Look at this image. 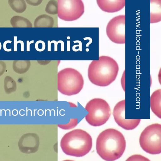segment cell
I'll use <instances>...</instances> for the list:
<instances>
[{
  "instance_id": "obj_1",
  "label": "cell",
  "mask_w": 161,
  "mask_h": 161,
  "mask_svg": "<svg viewBox=\"0 0 161 161\" xmlns=\"http://www.w3.org/2000/svg\"><path fill=\"white\" fill-rule=\"evenodd\" d=\"M126 147V142L122 134L114 129L102 131L96 141V149L99 155L106 161H114L119 158Z\"/></svg>"
},
{
  "instance_id": "obj_2",
  "label": "cell",
  "mask_w": 161,
  "mask_h": 161,
  "mask_svg": "<svg viewBox=\"0 0 161 161\" xmlns=\"http://www.w3.org/2000/svg\"><path fill=\"white\" fill-rule=\"evenodd\" d=\"M119 70L118 63L111 57L107 56L99 57L93 60L88 69V77L90 81L97 86L104 87L114 81Z\"/></svg>"
},
{
  "instance_id": "obj_3",
  "label": "cell",
  "mask_w": 161,
  "mask_h": 161,
  "mask_svg": "<svg viewBox=\"0 0 161 161\" xmlns=\"http://www.w3.org/2000/svg\"><path fill=\"white\" fill-rule=\"evenodd\" d=\"M60 145L62 150L66 155L81 157L91 149L92 139L86 131L75 129L64 135L61 140Z\"/></svg>"
},
{
  "instance_id": "obj_4",
  "label": "cell",
  "mask_w": 161,
  "mask_h": 161,
  "mask_svg": "<svg viewBox=\"0 0 161 161\" xmlns=\"http://www.w3.org/2000/svg\"><path fill=\"white\" fill-rule=\"evenodd\" d=\"M84 80L82 74L77 70L66 68L57 74V89L59 92L67 96L78 94L83 88Z\"/></svg>"
},
{
  "instance_id": "obj_5",
  "label": "cell",
  "mask_w": 161,
  "mask_h": 161,
  "mask_svg": "<svg viewBox=\"0 0 161 161\" xmlns=\"http://www.w3.org/2000/svg\"><path fill=\"white\" fill-rule=\"evenodd\" d=\"M85 109L88 112L85 117V119L89 125L93 126L104 125L111 115V109L108 104L101 98L91 100L86 104Z\"/></svg>"
},
{
  "instance_id": "obj_6",
  "label": "cell",
  "mask_w": 161,
  "mask_h": 161,
  "mask_svg": "<svg viewBox=\"0 0 161 161\" xmlns=\"http://www.w3.org/2000/svg\"><path fill=\"white\" fill-rule=\"evenodd\" d=\"M139 143L142 149L152 154L161 152V125L155 123L147 126L142 132Z\"/></svg>"
},
{
  "instance_id": "obj_7",
  "label": "cell",
  "mask_w": 161,
  "mask_h": 161,
  "mask_svg": "<svg viewBox=\"0 0 161 161\" xmlns=\"http://www.w3.org/2000/svg\"><path fill=\"white\" fill-rule=\"evenodd\" d=\"M58 17L68 21L76 20L84 12V6L81 0H58Z\"/></svg>"
},
{
  "instance_id": "obj_8",
  "label": "cell",
  "mask_w": 161,
  "mask_h": 161,
  "mask_svg": "<svg viewBox=\"0 0 161 161\" xmlns=\"http://www.w3.org/2000/svg\"><path fill=\"white\" fill-rule=\"evenodd\" d=\"M106 33L108 38L118 44L125 43V15H120L112 18L106 27Z\"/></svg>"
},
{
  "instance_id": "obj_9",
  "label": "cell",
  "mask_w": 161,
  "mask_h": 161,
  "mask_svg": "<svg viewBox=\"0 0 161 161\" xmlns=\"http://www.w3.org/2000/svg\"><path fill=\"white\" fill-rule=\"evenodd\" d=\"M125 100L118 102L115 106L113 115L116 123L123 129L130 130L135 129L139 125L140 119H125Z\"/></svg>"
},
{
  "instance_id": "obj_10",
  "label": "cell",
  "mask_w": 161,
  "mask_h": 161,
  "mask_svg": "<svg viewBox=\"0 0 161 161\" xmlns=\"http://www.w3.org/2000/svg\"><path fill=\"white\" fill-rule=\"evenodd\" d=\"M40 138L35 133H29L23 134L20 138L18 143L19 150L26 154L35 153L38 150Z\"/></svg>"
},
{
  "instance_id": "obj_11",
  "label": "cell",
  "mask_w": 161,
  "mask_h": 161,
  "mask_svg": "<svg viewBox=\"0 0 161 161\" xmlns=\"http://www.w3.org/2000/svg\"><path fill=\"white\" fill-rule=\"evenodd\" d=\"M97 4L103 11L109 13L117 12L125 6V0H97Z\"/></svg>"
},
{
  "instance_id": "obj_12",
  "label": "cell",
  "mask_w": 161,
  "mask_h": 161,
  "mask_svg": "<svg viewBox=\"0 0 161 161\" xmlns=\"http://www.w3.org/2000/svg\"><path fill=\"white\" fill-rule=\"evenodd\" d=\"M57 16H52L47 14H41L35 19L34 22V27H58Z\"/></svg>"
},
{
  "instance_id": "obj_13",
  "label": "cell",
  "mask_w": 161,
  "mask_h": 161,
  "mask_svg": "<svg viewBox=\"0 0 161 161\" xmlns=\"http://www.w3.org/2000/svg\"><path fill=\"white\" fill-rule=\"evenodd\" d=\"M161 90L158 89L152 94L150 97L151 108L158 118H161Z\"/></svg>"
},
{
  "instance_id": "obj_14",
  "label": "cell",
  "mask_w": 161,
  "mask_h": 161,
  "mask_svg": "<svg viewBox=\"0 0 161 161\" xmlns=\"http://www.w3.org/2000/svg\"><path fill=\"white\" fill-rule=\"evenodd\" d=\"M161 20V0H150V23L158 22Z\"/></svg>"
},
{
  "instance_id": "obj_15",
  "label": "cell",
  "mask_w": 161,
  "mask_h": 161,
  "mask_svg": "<svg viewBox=\"0 0 161 161\" xmlns=\"http://www.w3.org/2000/svg\"><path fill=\"white\" fill-rule=\"evenodd\" d=\"M31 65L30 60H14L13 63V69L15 72L22 74L29 69Z\"/></svg>"
},
{
  "instance_id": "obj_16",
  "label": "cell",
  "mask_w": 161,
  "mask_h": 161,
  "mask_svg": "<svg viewBox=\"0 0 161 161\" xmlns=\"http://www.w3.org/2000/svg\"><path fill=\"white\" fill-rule=\"evenodd\" d=\"M10 24L13 27H32V24L27 18L19 16H14L10 20Z\"/></svg>"
},
{
  "instance_id": "obj_17",
  "label": "cell",
  "mask_w": 161,
  "mask_h": 161,
  "mask_svg": "<svg viewBox=\"0 0 161 161\" xmlns=\"http://www.w3.org/2000/svg\"><path fill=\"white\" fill-rule=\"evenodd\" d=\"M8 3L12 9L16 13H21L26 8V4L24 0H9Z\"/></svg>"
},
{
  "instance_id": "obj_18",
  "label": "cell",
  "mask_w": 161,
  "mask_h": 161,
  "mask_svg": "<svg viewBox=\"0 0 161 161\" xmlns=\"http://www.w3.org/2000/svg\"><path fill=\"white\" fill-rule=\"evenodd\" d=\"M4 87L5 91L7 94H10L15 92L17 89L15 81L11 76L7 75L4 80Z\"/></svg>"
},
{
  "instance_id": "obj_19",
  "label": "cell",
  "mask_w": 161,
  "mask_h": 161,
  "mask_svg": "<svg viewBox=\"0 0 161 161\" xmlns=\"http://www.w3.org/2000/svg\"><path fill=\"white\" fill-rule=\"evenodd\" d=\"M45 11V13L52 16H56L58 14V1L56 0H50L46 4Z\"/></svg>"
},
{
  "instance_id": "obj_20",
  "label": "cell",
  "mask_w": 161,
  "mask_h": 161,
  "mask_svg": "<svg viewBox=\"0 0 161 161\" xmlns=\"http://www.w3.org/2000/svg\"><path fill=\"white\" fill-rule=\"evenodd\" d=\"M78 124V119L71 118L68 123L66 124H58V126L62 129L68 130L74 128Z\"/></svg>"
},
{
  "instance_id": "obj_21",
  "label": "cell",
  "mask_w": 161,
  "mask_h": 161,
  "mask_svg": "<svg viewBox=\"0 0 161 161\" xmlns=\"http://www.w3.org/2000/svg\"><path fill=\"white\" fill-rule=\"evenodd\" d=\"M125 161H150L147 158L139 154H135L128 158Z\"/></svg>"
},
{
  "instance_id": "obj_22",
  "label": "cell",
  "mask_w": 161,
  "mask_h": 161,
  "mask_svg": "<svg viewBox=\"0 0 161 161\" xmlns=\"http://www.w3.org/2000/svg\"><path fill=\"white\" fill-rule=\"evenodd\" d=\"M14 51H17V44L20 43L21 44V51H24V43L23 41L19 40L17 41V36H14Z\"/></svg>"
},
{
  "instance_id": "obj_23",
  "label": "cell",
  "mask_w": 161,
  "mask_h": 161,
  "mask_svg": "<svg viewBox=\"0 0 161 161\" xmlns=\"http://www.w3.org/2000/svg\"><path fill=\"white\" fill-rule=\"evenodd\" d=\"M44 0H26L29 4L34 6H38L42 4Z\"/></svg>"
},
{
  "instance_id": "obj_24",
  "label": "cell",
  "mask_w": 161,
  "mask_h": 161,
  "mask_svg": "<svg viewBox=\"0 0 161 161\" xmlns=\"http://www.w3.org/2000/svg\"><path fill=\"white\" fill-rule=\"evenodd\" d=\"M6 65L5 62L0 61V76L2 75L5 71Z\"/></svg>"
},
{
  "instance_id": "obj_25",
  "label": "cell",
  "mask_w": 161,
  "mask_h": 161,
  "mask_svg": "<svg viewBox=\"0 0 161 161\" xmlns=\"http://www.w3.org/2000/svg\"><path fill=\"white\" fill-rule=\"evenodd\" d=\"M12 42V41L10 40H6L5 41L3 45V47L4 50L6 52H10L11 51L12 49L10 48V49H8L7 47V44L8 43H11Z\"/></svg>"
},
{
  "instance_id": "obj_26",
  "label": "cell",
  "mask_w": 161,
  "mask_h": 161,
  "mask_svg": "<svg viewBox=\"0 0 161 161\" xmlns=\"http://www.w3.org/2000/svg\"><path fill=\"white\" fill-rule=\"evenodd\" d=\"M63 161H75L73 160H69V159H67V160H63Z\"/></svg>"
},
{
  "instance_id": "obj_27",
  "label": "cell",
  "mask_w": 161,
  "mask_h": 161,
  "mask_svg": "<svg viewBox=\"0 0 161 161\" xmlns=\"http://www.w3.org/2000/svg\"><path fill=\"white\" fill-rule=\"evenodd\" d=\"M2 48V44L1 42H0V50H1Z\"/></svg>"
}]
</instances>
